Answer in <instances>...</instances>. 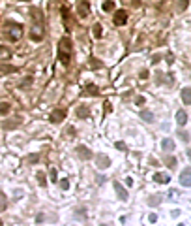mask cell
<instances>
[{
	"instance_id": "6da1fadb",
	"label": "cell",
	"mask_w": 191,
	"mask_h": 226,
	"mask_svg": "<svg viewBox=\"0 0 191 226\" xmlns=\"http://www.w3.org/2000/svg\"><path fill=\"white\" fill-rule=\"evenodd\" d=\"M58 57H60V62L64 64V66L70 64V60H71V40H70V38H62V40H60Z\"/></svg>"
},
{
	"instance_id": "7a4b0ae2",
	"label": "cell",
	"mask_w": 191,
	"mask_h": 226,
	"mask_svg": "<svg viewBox=\"0 0 191 226\" xmlns=\"http://www.w3.org/2000/svg\"><path fill=\"white\" fill-rule=\"evenodd\" d=\"M8 28L9 30H6V38L8 40H11V41H15V40H19L21 36H22V27L21 25H17V23H8Z\"/></svg>"
},
{
	"instance_id": "3957f363",
	"label": "cell",
	"mask_w": 191,
	"mask_h": 226,
	"mask_svg": "<svg viewBox=\"0 0 191 226\" xmlns=\"http://www.w3.org/2000/svg\"><path fill=\"white\" fill-rule=\"evenodd\" d=\"M96 166H97L99 170L109 168V166H111V158H109L107 155H103V153H97V155H96Z\"/></svg>"
},
{
	"instance_id": "277c9868",
	"label": "cell",
	"mask_w": 191,
	"mask_h": 226,
	"mask_svg": "<svg viewBox=\"0 0 191 226\" xmlns=\"http://www.w3.org/2000/svg\"><path fill=\"white\" fill-rule=\"evenodd\" d=\"M112 21H114L116 27L126 25V21H128V12H126V9H118V12L114 13V17H112Z\"/></svg>"
},
{
	"instance_id": "5b68a950",
	"label": "cell",
	"mask_w": 191,
	"mask_h": 226,
	"mask_svg": "<svg viewBox=\"0 0 191 226\" xmlns=\"http://www.w3.org/2000/svg\"><path fill=\"white\" fill-rule=\"evenodd\" d=\"M77 155H79V158H83V160H90V158H94L92 151H90L86 145H79V147H77Z\"/></svg>"
},
{
	"instance_id": "8992f818",
	"label": "cell",
	"mask_w": 191,
	"mask_h": 226,
	"mask_svg": "<svg viewBox=\"0 0 191 226\" xmlns=\"http://www.w3.org/2000/svg\"><path fill=\"white\" fill-rule=\"evenodd\" d=\"M180 185L182 187H191V168H186L180 174Z\"/></svg>"
},
{
	"instance_id": "52a82bcc",
	"label": "cell",
	"mask_w": 191,
	"mask_h": 226,
	"mask_svg": "<svg viewBox=\"0 0 191 226\" xmlns=\"http://www.w3.org/2000/svg\"><path fill=\"white\" fill-rule=\"evenodd\" d=\"M112 187H114V190H116V194H118V198H120L122 202H126V200H128V196H129V194H128V190H126V188H124V187L120 185V183H118V181H114V183H112Z\"/></svg>"
},
{
	"instance_id": "ba28073f",
	"label": "cell",
	"mask_w": 191,
	"mask_h": 226,
	"mask_svg": "<svg viewBox=\"0 0 191 226\" xmlns=\"http://www.w3.org/2000/svg\"><path fill=\"white\" fill-rule=\"evenodd\" d=\"M66 119V111L64 109H54L53 113H51V121L53 123H60V121H64Z\"/></svg>"
},
{
	"instance_id": "9c48e42d",
	"label": "cell",
	"mask_w": 191,
	"mask_h": 226,
	"mask_svg": "<svg viewBox=\"0 0 191 226\" xmlns=\"http://www.w3.org/2000/svg\"><path fill=\"white\" fill-rule=\"evenodd\" d=\"M176 123H178L180 126H184V124L187 123V113H186V109H178V111H176Z\"/></svg>"
},
{
	"instance_id": "30bf717a",
	"label": "cell",
	"mask_w": 191,
	"mask_h": 226,
	"mask_svg": "<svg viewBox=\"0 0 191 226\" xmlns=\"http://www.w3.org/2000/svg\"><path fill=\"white\" fill-rule=\"evenodd\" d=\"M180 98H182V102H184L186 106H189V104H191V87L182 89V94H180Z\"/></svg>"
},
{
	"instance_id": "8fae6325",
	"label": "cell",
	"mask_w": 191,
	"mask_h": 226,
	"mask_svg": "<svg viewBox=\"0 0 191 226\" xmlns=\"http://www.w3.org/2000/svg\"><path fill=\"white\" fill-rule=\"evenodd\" d=\"M154 181L159 183V185H165V183L171 181V177H169L167 174H159V171H157V174H154Z\"/></svg>"
},
{
	"instance_id": "7c38bea8",
	"label": "cell",
	"mask_w": 191,
	"mask_h": 226,
	"mask_svg": "<svg viewBox=\"0 0 191 226\" xmlns=\"http://www.w3.org/2000/svg\"><path fill=\"white\" fill-rule=\"evenodd\" d=\"M161 147H163V151H174V142H172V139L171 138H165L163 139V142H161Z\"/></svg>"
},
{
	"instance_id": "4fadbf2b",
	"label": "cell",
	"mask_w": 191,
	"mask_h": 226,
	"mask_svg": "<svg viewBox=\"0 0 191 226\" xmlns=\"http://www.w3.org/2000/svg\"><path fill=\"white\" fill-rule=\"evenodd\" d=\"M77 117H81V119H88V117H90V109H88L86 106H81L77 109Z\"/></svg>"
},
{
	"instance_id": "5bb4252c",
	"label": "cell",
	"mask_w": 191,
	"mask_h": 226,
	"mask_svg": "<svg viewBox=\"0 0 191 226\" xmlns=\"http://www.w3.org/2000/svg\"><path fill=\"white\" fill-rule=\"evenodd\" d=\"M79 13H81V17H83V19H86V17H88V2H86V0H83L81 6H79Z\"/></svg>"
},
{
	"instance_id": "9a60e30c",
	"label": "cell",
	"mask_w": 191,
	"mask_h": 226,
	"mask_svg": "<svg viewBox=\"0 0 191 226\" xmlns=\"http://www.w3.org/2000/svg\"><path fill=\"white\" fill-rule=\"evenodd\" d=\"M141 119H144L146 123H152V121H154V113L148 111V109H142V111H141Z\"/></svg>"
},
{
	"instance_id": "2e32d148",
	"label": "cell",
	"mask_w": 191,
	"mask_h": 226,
	"mask_svg": "<svg viewBox=\"0 0 191 226\" xmlns=\"http://www.w3.org/2000/svg\"><path fill=\"white\" fill-rule=\"evenodd\" d=\"M112 9H114V2H112V0H105L103 2V12H112Z\"/></svg>"
},
{
	"instance_id": "e0dca14e",
	"label": "cell",
	"mask_w": 191,
	"mask_h": 226,
	"mask_svg": "<svg viewBox=\"0 0 191 226\" xmlns=\"http://www.w3.org/2000/svg\"><path fill=\"white\" fill-rule=\"evenodd\" d=\"M92 32H94V36H96V38H101V34H103V32H101V25L96 23V25L92 27Z\"/></svg>"
},
{
	"instance_id": "ac0fdd59",
	"label": "cell",
	"mask_w": 191,
	"mask_h": 226,
	"mask_svg": "<svg viewBox=\"0 0 191 226\" xmlns=\"http://www.w3.org/2000/svg\"><path fill=\"white\" fill-rule=\"evenodd\" d=\"M178 138L182 139V142H186V143L189 142V134H187V132H184V130H178Z\"/></svg>"
},
{
	"instance_id": "d6986e66",
	"label": "cell",
	"mask_w": 191,
	"mask_h": 226,
	"mask_svg": "<svg viewBox=\"0 0 191 226\" xmlns=\"http://www.w3.org/2000/svg\"><path fill=\"white\" fill-rule=\"evenodd\" d=\"M157 203H161V196L155 194V198H148V206H157Z\"/></svg>"
},
{
	"instance_id": "ffe728a7",
	"label": "cell",
	"mask_w": 191,
	"mask_h": 226,
	"mask_svg": "<svg viewBox=\"0 0 191 226\" xmlns=\"http://www.w3.org/2000/svg\"><path fill=\"white\" fill-rule=\"evenodd\" d=\"M8 111H9V104L2 102V104H0V115H6Z\"/></svg>"
},
{
	"instance_id": "44dd1931",
	"label": "cell",
	"mask_w": 191,
	"mask_h": 226,
	"mask_svg": "<svg viewBox=\"0 0 191 226\" xmlns=\"http://www.w3.org/2000/svg\"><path fill=\"white\" fill-rule=\"evenodd\" d=\"M38 181H39V185H41V187H45V183H47V181H45V174L38 171Z\"/></svg>"
},
{
	"instance_id": "7402d4cb",
	"label": "cell",
	"mask_w": 191,
	"mask_h": 226,
	"mask_svg": "<svg viewBox=\"0 0 191 226\" xmlns=\"http://www.w3.org/2000/svg\"><path fill=\"white\" fill-rule=\"evenodd\" d=\"M167 164H169V166H171V170H172V168L176 166V158H174V156H171V158H167Z\"/></svg>"
},
{
	"instance_id": "603a6c76",
	"label": "cell",
	"mask_w": 191,
	"mask_h": 226,
	"mask_svg": "<svg viewBox=\"0 0 191 226\" xmlns=\"http://www.w3.org/2000/svg\"><path fill=\"white\" fill-rule=\"evenodd\" d=\"M4 207H6V196L0 192V209H4Z\"/></svg>"
},
{
	"instance_id": "cb8c5ba5",
	"label": "cell",
	"mask_w": 191,
	"mask_h": 226,
	"mask_svg": "<svg viewBox=\"0 0 191 226\" xmlns=\"http://www.w3.org/2000/svg\"><path fill=\"white\" fill-rule=\"evenodd\" d=\"M60 185H62V188H64V190H67V188H70V181H67V179H62Z\"/></svg>"
},
{
	"instance_id": "d4e9b609",
	"label": "cell",
	"mask_w": 191,
	"mask_h": 226,
	"mask_svg": "<svg viewBox=\"0 0 191 226\" xmlns=\"http://www.w3.org/2000/svg\"><path fill=\"white\" fill-rule=\"evenodd\" d=\"M189 6V0H180V9H184Z\"/></svg>"
},
{
	"instance_id": "484cf974",
	"label": "cell",
	"mask_w": 191,
	"mask_h": 226,
	"mask_svg": "<svg viewBox=\"0 0 191 226\" xmlns=\"http://www.w3.org/2000/svg\"><path fill=\"white\" fill-rule=\"evenodd\" d=\"M167 62H169V64L174 62V55H172V53H171V55H167Z\"/></svg>"
},
{
	"instance_id": "4316f807",
	"label": "cell",
	"mask_w": 191,
	"mask_h": 226,
	"mask_svg": "<svg viewBox=\"0 0 191 226\" xmlns=\"http://www.w3.org/2000/svg\"><path fill=\"white\" fill-rule=\"evenodd\" d=\"M114 145H116V149H126V143H122V142H116Z\"/></svg>"
},
{
	"instance_id": "83f0119b",
	"label": "cell",
	"mask_w": 191,
	"mask_h": 226,
	"mask_svg": "<svg viewBox=\"0 0 191 226\" xmlns=\"http://www.w3.org/2000/svg\"><path fill=\"white\" fill-rule=\"evenodd\" d=\"M148 221H150V222H155V221H157V215H154V213H152L150 217H148Z\"/></svg>"
},
{
	"instance_id": "f1b7e54d",
	"label": "cell",
	"mask_w": 191,
	"mask_h": 226,
	"mask_svg": "<svg viewBox=\"0 0 191 226\" xmlns=\"http://www.w3.org/2000/svg\"><path fill=\"white\" fill-rule=\"evenodd\" d=\"M51 181H56V170H51Z\"/></svg>"
},
{
	"instance_id": "f546056e",
	"label": "cell",
	"mask_w": 191,
	"mask_h": 226,
	"mask_svg": "<svg viewBox=\"0 0 191 226\" xmlns=\"http://www.w3.org/2000/svg\"><path fill=\"white\" fill-rule=\"evenodd\" d=\"M146 77H148V72L142 70V72H141V79H146Z\"/></svg>"
},
{
	"instance_id": "4dcf8cb0",
	"label": "cell",
	"mask_w": 191,
	"mask_h": 226,
	"mask_svg": "<svg viewBox=\"0 0 191 226\" xmlns=\"http://www.w3.org/2000/svg\"><path fill=\"white\" fill-rule=\"evenodd\" d=\"M159 59H161V57H159V55H155V57H154V59H152V64H157V62H159Z\"/></svg>"
},
{
	"instance_id": "1f68e13d",
	"label": "cell",
	"mask_w": 191,
	"mask_h": 226,
	"mask_svg": "<svg viewBox=\"0 0 191 226\" xmlns=\"http://www.w3.org/2000/svg\"><path fill=\"white\" fill-rule=\"evenodd\" d=\"M144 104V98H142V96H139V98H137V106H142Z\"/></svg>"
},
{
	"instance_id": "d6a6232c",
	"label": "cell",
	"mask_w": 191,
	"mask_h": 226,
	"mask_svg": "<svg viewBox=\"0 0 191 226\" xmlns=\"http://www.w3.org/2000/svg\"><path fill=\"white\" fill-rule=\"evenodd\" d=\"M187 156H189V160H191V151H187Z\"/></svg>"
},
{
	"instance_id": "836d02e7",
	"label": "cell",
	"mask_w": 191,
	"mask_h": 226,
	"mask_svg": "<svg viewBox=\"0 0 191 226\" xmlns=\"http://www.w3.org/2000/svg\"><path fill=\"white\" fill-rule=\"evenodd\" d=\"M0 226H4V222H2V221H0Z\"/></svg>"
},
{
	"instance_id": "e575fe53",
	"label": "cell",
	"mask_w": 191,
	"mask_h": 226,
	"mask_svg": "<svg viewBox=\"0 0 191 226\" xmlns=\"http://www.w3.org/2000/svg\"><path fill=\"white\" fill-rule=\"evenodd\" d=\"M178 226H186V224H178Z\"/></svg>"
},
{
	"instance_id": "d590c367",
	"label": "cell",
	"mask_w": 191,
	"mask_h": 226,
	"mask_svg": "<svg viewBox=\"0 0 191 226\" xmlns=\"http://www.w3.org/2000/svg\"><path fill=\"white\" fill-rule=\"evenodd\" d=\"M101 226H109V224H101Z\"/></svg>"
}]
</instances>
